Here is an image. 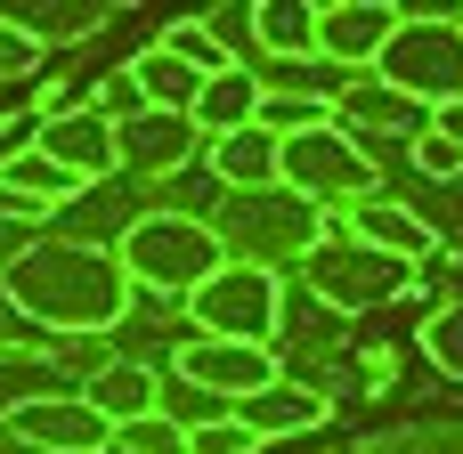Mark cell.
Wrapping results in <instances>:
<instances>
[{
    "instance_id": "cell-1",
    "label": "cell",
    "mask_w": 463,
    "mask_h": 454,
    "mask_svg": "<svg viewBox=\"0 0 463 454\" xmlns=\"http://www.w3.org/2000/svg\"><path fill=\"white\" fill-rule=\"evenodd\" d=\"M0 301L57 333V341H81V333H114L130 317V276L114 260V244H90V236H41L24 260L0 268Z\"/></svg>"
},
{
    "instance_id": "cell-2",
    "label": "cell",
    "mask_w": 463,
    "mask_h": 454,
    "mask_svg": "<svg viewBox=\"0 0 463 454\" xmlns=\"http://www.w3.org/2000/svg\"><path fill=\"white\" fill-rule=\"evenodd\" d=\"M114 260H122L130 292L195 301V292L228 268V244L212 236V219H203V211H138V219L114 236Z\"/></svg>"
},
{
    "instance_id": "cell-3",
    "label": "cell",
    "mask_w": 463,
    "mask_h": 454,
    "mask_svg": "<svg viewBox=\"0 0 463 454\" xmlns=\"http://www.w3.org/2000/svg\"><path fill=\"white\" fill-rule=\"evenodd\" d=\"M374 81L399 89L423 114L463 106V8H439V16H415L407 8L399 32H391V49L374 57Z\"/></svg>"
},
{
    "instance_id": "cell-4",
    "label": "cell",
    "mask_w": 463,
    "mask_h": 454,
    "mask_svg": "<svg viewBox=\"0 0 463 454\" xmlns=\"http://www.w3.org/2000/svg\"><path fill=\"white\" fill-rule=\"evenodd\" d=\"M277 187L301 195L309 211H350L374 195V154L342 122H309V130L277 138Z\"/></svg>"
},
{
    "instance_id": "cell-5",
    "label": "cell",
    "mask_w": 463,
    "mask_h": 454,
    "mask_svg": "<svg viewBox=\"0 0 463 454\" xmlns=\"http://www.w3.org/2000/svg\"><path fill=\"white\" fill-rule=\"evenodd\" d=\"M293 268H301L309 301L334 309V317L391 309V301H407V292L423 284V268H407V260H391V252H374V244H350V236H317Z\"/></svg>"
},
{
    "instance_id": "cell-6",
    "label": "cell",
    "mask_w": 463,
    "mask_h": 454,
    "mask_svg": "<svg viewBox=\"0 0 463 454\" xmlns=\"http://www.w3.org/2000/svg\"><path fill=\"white\" fill-rule=\"evenodd\" d=\"M212 236L228 244V260H252V268H277L285 276V260H301L317 236H326V219L301 203V195H228L220 203V219H212Z\"/></svg>"
},
{
    "instance_id": "cell-7",
    "label": "cell",
    "mask_w": 463,
    "mask_h": 454,
    "mask_svg": "<svg viewBox=\"0 0 463 454\" xmlns=\"http://www.w3.org/2000/svg\"><path fill=\"white\" fill-rule=\"evenodd\" d=\"M195 333L203 341H244V349H269L277 325H285V276L277 268H252V260H228L195 301H187Z\"/></svg>"
},
{
    "instance_id": "cell-8",
    "label": "cell",
    "mask_w": 463,
    "mask_h": 454,
    "mask_svg": "<svg viewBox=\"0 0 463 454\" xmlns=\"http://www.w3.org/2000/svg\"><path fill=\"white\" fill-rule=\"evenodd\" d=\"M0 431H8V447L24 454H106L114 447V422L81 398V390H33V398H8V414H0Z\"/></svg>"
},
{
    "instance_id": "cell-9",
    "label": "cell",
    "mask_w": 463,
    "mask_h": 454,
    "mask_svg": "<svg viewBox=\"0 0 463 454\" xmlns=\"http://www.w3.org/2000/svg\"><path fill=\"white\" fill-rule=\"evenodd\" d=\"M399 0H317L309 8V57L317 65H342L350 81L358 73H374V57L391 49V32H399Z\"/></svg>"
},
{
    "instance_id": "cell-10",
    "label": "cell",
    "mask_w": 463,
    "mask_h": 454,
    "mask_svg": "<svg viewBox=\"0 0 463 454\" xmlns=\"http://www.w3.org/2000/svg\"><path fill=\"white\" fill-rule=\"evenodd\" d=\"M171 374H179L187 390H203L212 406H244V398H260L269 382H285L277 349H244V341H203V333L171 349Z\"/></svg>"
},
{
    "instance_id": "cell-11",
    "label": "cell",
    "mask_w": 463,
    "mask_h": 454,
    "mask_svg": "<svg viewBox=\"0 0 463 454\" xmlns=\"http://www.w3.org/2000/svg\"><path fill=\"white\" fill-rule=\"evenodd\" d=\"M33 146L57 162V171H73L81 187H106V179H122V154H114V122L90 106V97H65L41 130H33Z\"/></svg>"
},
{
    "instance_id": "cell-12",
    "label": "cell",
    "mask_w": 463,
    "mask_h": 454,
    "mask_svg": "<svg viewBox=\"0 0 463 454\" xmlns=\"http://www.w3.org/2000/svg\"><path fill=\"white\" fill-rule=\"evenodd\" d=\"M114 154H122V179H179L187 162H203V130L187 114H130L114 122Z\"/></svg>"
},
{
    "instance_id": "cell-13",
    "label": "cell",
    "mask_w": 463,
    "mask_h": 454,
    "mask_svg": "<svg viewBox=\"0 0 463 454\" xmlns=\"http://www.w3.org/2000/svg\"><path fill=\"white\" fill-rule=\"evenodd\" d=\"M228 422H236V431H252L260 447H269V439H309V431H326V422H334V398L285 374V382H269L260 398L228 406Z\"/></svg>"
},
{
    "instance_id": "cell-14",
    "label": "cell",
    "mask_w": 463,
    "mask_h": 454,
    "mask_svg": "<svg viewBox=\"0 0 463 454\" xmlns=\"http://www.w3.org/2000/svg\"><path fill=\"white\" fill-rule=\"evenodd\" d=\"M342 236H350V244H374V252H391V260H407V268H423V260L439 252V227H431L423 211L391 203V195L350 203V211H342Z\"/></svg>"
},
{
    "instance_id": "cell-15",
    "label": "cell",
    "mask_w": 463,
    "mask_h": 454,
    "mask_svg": "<svg viewBox=\"0 0 463 454\" xmlns=\"http://www.w3.org/2000/svg\"><path fill=\"white\" fill-rule=\"evenodd\" d=\"M326 106H334V122H342V130H350L358 146H366V138H415V130L431 122L423 106H407V97H399V89H383L374 73H358V81H342V89H334Z\"/></svg>"
},
{
    "instance_id": "cell-16",
    "label": "cell",
    "mask_w": 463,
    "mask_h": 454,
    "mask_svg": "<svg viewBox=\"0 0 463 454\" xmlns=\"http://www.w3.org/2000/svg\"><path fill=\"white\" fill-rule=\"evenodd\" d=\"M203 162H212V179H220L228 195H277V138H269L260 122H244V130L212 138V146H203Z\"/></svg>"
},
{
    "instance_id": "cell-17",
    "label": "cell",
    "mask_w": 463,
    "mask_h": 454,
    "mask_svg": "<svg viewBox=\"0 0 463 454\" xmlns=\"http://www.w3.org/2000/svg\"><path fill=\"white\" fill-rule=\"evenodd\" d=\"M122 73H130V89L146 97V114H195L203 73H195V65H179L171 49H155V41H146V49H130V65H122Z\"/></svg>"
},
{
    "instance_id": "cell-18",
    "label": "cell",
    "mask_w": 463,
    "mask_h": 454,
    "mask_svg": "<svg viewBox=\"0 0 463 454\" xmlns=\"http://www.w3.org/2000/svg\"><path fill=\"white\" fill-rule=\"evenodd\" d=\"M252 114H260V73H252V65H228V73H212V81L195 89V114H187V122H195L203 146H212V138L244 130Z\"/></svg>"
},
{
    "instance_id": "cell-19",
    "label": "cell",
    "mask_w": 463,
    "mask_h": 454,
    "mask_svg": "<svg viewBox=\"0 0 463 454\" xmlns=\"http://www.w3.org/2000/svg\"><path fill=\"white\" fill-rule=\"evenodd\" d=\"M81 398H90V406H98L114 431H122V422H138V414H163V374H155V366H130V357H122V366H98Z\"/></svg>"
},
{
    "instance_id": "cell-20",
    "label": "cell",
    "mask_w": 463,
    "mask_h": 454,
    "mask_svg": "<svg viewBox=\"0 0 463 454\" xmlns=\"http://www.w3.org/2000/svg\"><path fill=\"white\" fill-rule=\"evenodd\" d=\"M244 32H252L277 65H317V57H309V8H301V0H252V8H244Z\"/></svg>"
},
{
    "instance_id": "cell-21",
    "label": "cell",
    "mask_w": 463,
    "mask_h": 454,
    "mask_svg": "<svg viewBox=\"0 0 463 454\" xmlns=\"http://www.w3.org/2000/svg\"><path fill=\"white\" fill-rule=\"evenodd\" d=\"M8 24H16V32H24L41 57H49V49H73V41H90V32L106 24V8H90V0H73V8H41V0H33V8H8Z\"/></svg>"
},
{
    "instance_id": "cell-22",
    "label": "cell",
    "mask_w": 463,
    "mask_h": 454,
    "mask_svg": "<svg viewBox=\"0 0 463 454\" xmlns=\"http://www.w3.org/2000/svg\"><path fill=\"white\" fill-rule=\"evenodd\" d=\"M155 49H171V57H179V65H195L203 81H212V73H228V65H244V57H236V49H228V41H220L203 16H179V24H163V41H155Z\"/></svg>"
},
{
    "instance_id": "cell-23",
    "label": "cell",
    "mask_w": 463,
    "mask_h": 454,
    "mask_svg": "<svg viewBox=\"0 0 463 454\" xmlns=\"http://www.w3.org/2000/svg\"><path fill=\"white\" fill-rule=\"evenodd\" d=\"M423 357H431V374L463 382V301H448V309L423 317Z\"/></svg>"
},
{
    "instance_id": "cell-24",
    "label": "cell",
    "mask_w": 463,
    "mask_h": 454,
    "mask_svg": "<svg viewBox=\"0 0 463 454\" xmlns=\"http://www.w3.org/2000/svg\"><path fill=\"white\" fill-rule=\"evenodd\" d=\"M114 447H122V454H187V422H171V414H138V422L114 431Z\"/></svg>"
},
{
    "instance_id": "cell-25",
    "label": "cell",
    "mask_w": 463,
    "mask_h": 454,
    "mask_svg": "<svg viewBox=\"0 0 463 454\" xmlns=\"http://www.w3.org/2000/svg\"><path fill=\"white\" fill-rule=\"evenodd\" d=\"M187 454H260V439L220 414V422H187Z\"/></svg>"
},
{
    "instance_id": "cell-26",
    "label": "cell",
    "mask_w": 463,
    "mask_h": 454,
    "mask_svg": "<svg viewBox=\"0 0 463 454\" xmlns=\"http://www.w3.org/2000/svg\"><path fill=\"white\" fill-rule=\"evenodd\" d=\"M41 65H49V57H41V49H33V41L8 24V8H0V81H33Z\"/></svg>"
},
{
    "instance_id": "cell-27",
    "label": "cell",
    "mask_w": 463,
    "mask_h": 454,
    "mask_svg": "<svg viewBox=\"0 0 463 454\" xmlns=\"http://www.w3.org/2000/svg\"><path fill=\"white\" fill-rule=\"evenodd\" d=\"M407 154H415V171H423V179H456V171H463V154L448 146V138H439V130H431V122L407 138Z\"/></svg>"
},
{
    "instance_id": "cell-28",
    "label": "cell",
    "mask_w": 463,
    "mask_h": 454,
    "mask_svg": "<svg viewBox=\"0 0 463 454\" xmlns=\"http://www.w3.org/2000/svg\"><path fill=\"white\" fill-rule=\"evenodd\" d=\"M33 244H41V227H16V219H0V268H8V260H24Z\"/></svg>"
},
{
    "instance_id": "cell-29",
    "label": "cell",
    "mask_w": 463,
    "mask_h": 454,
    "mask_svg": "<svg viewBox=\"0 0 463 454\" xmlns=\"http://www.w3.org/2000/svg\"><path fill=\"white\" fill-rule=\"evenodd\" d=\"M431 130H439V138H448V146L463 154V106H448V114H431Z\"/></svg>"
}]
</instances>
